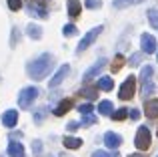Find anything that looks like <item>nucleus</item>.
I'll list each match as a JSON object with an SVG mask.
<instances>
[{"instance_id": "412c9836", "label": "nucleus", "mask_w": 158, "mask_h": 157, "mask_svg": "<svg viewBox=\"0 0 158 157\" xmlns=\"http://www.w3.org/2000/svg\"><path fill=\"white\" fill-rule=\"evenodd\" d=\"M112 103L110 101H100V105H98V113L100 115H112Z\"/></svg>"}, {"instance_id": "a878e982", "label": "nucleus", "mask_w": 158, "mask_h": 157, "mask_svg": "<svg viewBox=\"0 0 158 157\" xmlns=\"http://www.w3.org/2000/svg\"><path fill=\"white\" fill-rule=\"evenodd\" d=\"M148 20L152 28H158V10H148Z\"/></svg>"}, {"instance_id": "4be33fe9", "label": "nucleus", "mask_w": 158, "mask_h": 157, "mask_svg": "<svg viewBox=\"0 0 158 157\" xmlns=\"http://www.w3.org/2000/svg\"><path fill=\"white\" fill-rule=\"evenodd\" d=\"M80 95L92 101V99H96L98 93H96V87H84V89H80Z\"/></svg>"}, {"instance_id": "4468645a", "label": "nucleus", "mask_w": 158, "mask_h": 157, "mask_svg": "<svg viewBox=\"0 0 158 157\" xmlns=\"http://www.w3.org/2000/svg\"><path fill=\"white\" fill-rule=\"evenodd\" d=\"M8 155L10 157H24V147L18 141H10L8 143Z\"/></svg>"}, {"instance_id": "1a4fd4ad", "label": "nucleus", "mask_w": 158, "mask_h": 157, "mask_svg": "<svg viewBox=\"0 0 158 157\" xmlns=\"http://www.w3.org/2000/svg\"><path fill=\"white\" fill-rule=\"evenodd\" d=\"M68 73H70V67H68V65H62V67L56 71V75L50 78V83H48V85H50L52 89H54V87H58V85H60V83L64 81L66 77H68Z\"/></svg>"}, {"instance_id": "f3484780", "label": "nucleus", "mask_w": 158, "mask_h": 157, "mask_svg": "<svg viewBox=\"0 0 158 157\" xmlns=\"http://www.w3.org/2000/svg\"><path fill=\"white\" fill-rule=\"evenodd\" d=\"M26 34L30 36V38L38 40V38H42V28H40L38 24H28L26 26Z\"/></svg>"}, {"instance_id": "f704fd0d", "label": "nucleus", "mask_w": 158, "mask_h": 157, "mask_svg": "<svg viewBox=\"0 0 158 157\" xmlns=\"http://www.w3.org/2000/svg\"><path fill=\"white\" fill-rule=\"evenodd\" d=\"M128 115H130V119H132V121L140 119V111H138V109H130V113H128Z\"/></svg>"}, {"instance_id": "393cba45", "label": "nucleus", "mask_w": 158, "mask_h": 157, "mask_svg": "<svg viewBox=\"0 0 158 157\" xmlns=\"http://www.w3.org/2000/svg\"><path fill=\"white\" fill-rule=\"evenodd\" d=\"M126 115H128L126 109H118V111H112L110 117L114 119V121H122V119H126Z\"/></svg>"}, {"instance_id": "ddd939ff", "label": "nucleus", "mask_w": 158, "mask_h": 157, "mask_svg": "<svg viewBox=\"0 0 158 157\" xmlns=\"http://www.w3.org/2000/svg\"><path fill=\"white\" fill-rule=\"evenodd\" d=\"M26 8H28V14H30V16H38V18H48V12H46V8H44L42 4H34V2H30Z\"/></svg>"}, {"instance_id": "ea45409f", "label": "nucleus", "mask_w": 158, "mask_h": 157, "mask_svg": "<svg viewBox=\"0 0 158 157\" xmlns=\"http://www.w3.org/2000/svg\"><path fill=\"white\" fill-rule=\"evenodd\" d=\"M156 135H158V131H156Z\"/></svg>"}, {"instance_id": "e433bc0d", "label": "nucleus", "mask_w": 158, "mask_h": 157, "mask_svg": "<svg viewBox=\"0 0 158 157\" xmlns=\"http://www.w3.org/2000/svg\"><path fill=\"white\" fill-rule=\"evenodd\" d=\"M16 43H18V32H12V47H16Z\"/></svg>"}, {"instance_id": "c85d7f7f", "label": "nucleus", "mask_w": 158, "mask_h": 157, "mask_svg": "<svg viewBox=\"0 0 158 157\" xmlns=\"http://www.w3.org/2000/svg\"><path fill=\"white\" fill-rule=\"evenodd\" d=\"M92 109H94V107L90 105V103H82V105L78 107V111H80L82 115H88V113H92Z\"/></svg>"}, {"instance_id": "473e14b6", "label": "nucleus", "mask_w": 158, "mask_h": 157, "mask_svg": "<svg viewBox=\"0 0 158 157\" xmlns=\"http://www.w3.org/2000/svg\"><path fill=\"white\" fill-rule=\"evenodd\" d=\"M32 151H34V155H40V153H42V143L34 141V143H32Z\"/></svg>"}, {"instance_id": "f03ea898", "label": "nucleus", "mask_w": 158, "mask_h": 157, "mask_svg": "<svg viewBox=\"0 0 158 157\" xmlns=\"http://www.w3.org/2000/svg\"><path fill=\"white\" fill-rule=\"evenodd\" d=\"M152 75H154V69L150 67V65H146V67L142 69V73H140V83H142V97L146 99L150 93H154V81H152Z\"/></svg>"}, {"instance_id": "cd10ccee", "label": "nucleus", "mask_w": 158, "mask_h": 157, "mask_svg": "<svg viewBox=\"0 0 158 157\" xmlns=\"http://www.w3.org/2000/svg\"><path fill=\"white\" fill-rule=\"evenodd\" d=\"M140 61H142V55H140V52H134V55L130 56V61H128V63H130V67H138Z\"/></svg>"}, {"instance_id": "20e7f679", "label": "nucleus", "mask_w": 158, "mask_h": 157, "mask_svg": "<svg viewBox=\"0 0 158 157\" xmlns=\"http://www.w3.org/2000/svg\"><path fill=\"white\" fill-rule=\"evenodd\" d=\"M134 91H136V78L134 77H128L126 81L122 83V87L118 89V97L122 101H130L134 97Z\"/></svg>"}, {"instance_id": "6ab92c4d", "label": "nucleus", "mask_w": 158, "mask_h": 157, "mask_svg": "<svg viewBox=\"0 0 158 157\" xmlns=\"http://www.w3.org/2000/svg\"><path fill=\"white\" fill-rule=\"evenodd\" d=\"M80 145H82V139H78V137H64V147H68V149H78Z\"/></svg>"}, {"instance_id": "b1692460", "label": "nucleus", "mask_w": 158, "mask_h": 157, "mask_svg": "<svg viewBox=\"0 0 158 157\" xmlns=\"http://www.w3.org/2000/svg\"><path fill=\"white\" fill-rule=\"evenodd\" d=\"M80 125H84V127L96 125V117H94L92 113H88V115H82V123H80Z\"/></svg>"}, {"instance_id": "7ed1b4c3", "label": "nucleus", "mask_w": 158, "mask_h": 157, "mask_svg": "<svg viewBox=\"0 0 158 157\" xmlns=\"http://www.w3.org/2000/svg\"><path fill=\"white\" fill-rule=\"evenodd\" d=\"M38 95H40V91L36 89V87H26V89H22L20 95H18L20 109H28V107H32V103L38 99Z\"/></svg>"}, {"instance_id": "5701e85b", "label": "nucleus", "mask_w": 158, "mask_h": 157, "mask_svg": "<svg viewBox=\"0 0 158 157\" xmlns=\"http://www.w3.org/2000/svg\"><path fill=\"white\" fill-rule=\"evenodd\" d=\"M124 63H126V61H124V56H122V55H116L114 63H112V73H118L120 69L124 67Z\"/></svg>"}, {"instance_id": "dca6fc26", "label": "nucleus", "mask_w": 158, "mask_h": 157, "mask_svg": "<svg viewBox=\"0 0 158 157\" xmlns=\"http://www.w3.org/2000/svg\"><path fill=\"white\" fill-rule=\"evenodd\" d=\"M68 14L72 16V18H76V16H80V10H82V4L78 2V0H68Z\"/></svg>"}, {"instance_id": "2eb2a0df", "label": "nucleus", "mask_w": 158, "mask_h": 157, "mask_svg": "<svg viewBox=\"0 0 158 157\" xmlns=\"http://www.w3.org/2000/svg\"><path fill=\"white\" fill-rule=\"evenodd\" d=\"M70 107H72V99H64V101H60V103H58V107L54 109V115H56V117H62L64 113H68V111H70Z\"/></svg>"}, {"instance_id": "bb28decb", "label": "nucleus", "mask_w": 158, "mask_h": 157, "mask_svg": "<svg viewBox=\"0 0 158 157\" xmlns=\"http://www.w3.org/2000/svg\"><path fill=\"white\" fill-rule=\"evenodd\" d=\"M76 32H78V28L74 26V24H66V26L62 28V34H64V36H74Z\"/></svg>"}, {"instance_id": "aec40b11", "label": "nucleus", "mask_w": 158, "mask_h": 157, "mask_svg": "<svg viewBox=\"0 0 158 157\" xmlns=\"http://www.w3.org/2000/svg\"><path fill=\"white\" fill-rule=\"evenodd\" d=\"M140 2H144V0H114L112 6L114 8H126V6H134V4H140Z\"/></svg>"}, {"instance_id": "6e6552de", "label": "nucleus", "mask_w": 158, "mask_h": 157, "mask_svg": "<svg viewBox=\"0 0 158 157\" xmlns=\"http://www.w3.org/2000/svg\"><path fill=\"white\" fill-rule=\"evenodd\" d=\"M104 67H106V59H98L90 69H86L84 77H82V78H84V83H88V81H92L94 77H98V75L102 73V69H104Z\"/></svg>"}, {"instance_id": "7c9ffc66", "label": "nucleus", "mask_w": 158, "mask_h": 157, "mask_svg": "<svg viewBox=\"0 0 158 157\" xmlns=\"http://www.w3.org/2000/svg\"><path fill=\"white\" fill-rule=\"evenodd\" d=\"M84 6L86 8H100L102 6V0H86Z\"/></svg>"}, {"instance_id": "39448f33", "label": "nucleus", "mask_w": 158, "mask_h": 157, "mask_svg": "<svg viewBox=\"0 0 158 157\" xmlns=\"http://www.w3.org/2000/svg\"><path fill=\"white\" fill-rule=\"evenodd\" d=\"M150 139H152V135H150V129H148V127H140V129H138V133H136L134 145L138 147L140 151H146L148 147H150Z\"/></svg>"}, {"instance_id": "2f4dec72", "label": "nucleus", "mask_w": 158, "mask_h": 157, "mask_svg": "<svg viewBox=\"0 0 158 157\" xmlns=\"http://www.w3.org/2000/svg\"><path fill=\"white\" fill-rule=\"evenodd\" d=\"M8 8H10V10H18V8H22V0H8Z\"/></svg>"}, {"instance_id": "f8f14e48", "label": "nucleus", "mask_w": 158, "mask_h": 157, "mask_svg": "<svg viewBox=\"0 0 158 157\" xmlns=\"http://www.w3.org/2000/svg\"><path fill=\"white\" fill-rule=\"evenodd\" d=\"M16 123H18V113H16L14 109L6 111V113L2 115V125H4V127L12 129V127H16Z\"/></svg>"}, {"instance_id": "c9c22d12", "label": "nucleus", "mask_w": 158, "mask_h": 157, "mask_svg": "<svg viewBox=\"0 0 158 157\" xmlns=\"http://www.w3.org/2000/svg\"><path fill=\"white\" fill-rule=\"evenodd\" d=\"M78 127H80V123H76V121H70L68 125H66V129H68V131H76Z\"/></svg>"}, {"instance_id": "4c0bfd02", "label": "nucleus", "mask_w": 158, "mask_h": 157, "mask_svg": "<svg viewBox=\"0 0 158 157\" xmlns=\"http://www.w3.org/2000/svg\"><path fill=\"white\" fill-rule=\"evenodd\" d=\"M128 157H146V155H142V153H132V155H128Z\"/></svg>"}, {"instance_id": "a211bd4d", "label": "nucleus", "mask_w": 158, "mask_h": 157, "mask_svg": "<svg viewBox=\"0 0 158 157\" xmlns=\"http://www.w3.org/2000/svg\"><path fill=\"white\" fill-rule=\"evenodd\" d=\"M112 87H114V81H112L110 77L98 78V89H102V91H112Z\"/></svg>"}, {"instance_id": "58836bf2", "label": "nucleus", "mask_w": 158, "mask_h": 157, "mask_svg": "<svg viewBox=\"0 0 158 157\" xmlns=\"http://www.w3.org/2000/svg\"><path fill=\"white\" fill-rule=\"evenodd\" d=\"M156 59H158V51H156Z\"/></svg>"}, {"instance_id": "9d476101", "label": "nucleus", "mask_w": 158, "mask_h": 157, "mask_svg": "<svg viewBox=\"0 0 158 157\" xmlns=\"http://www.w3.org/2000/svg\"><path fill=\"white\" fill-rule=\"evenodd\" d=\"M144 115L148 119H158V99H150L144 103Z\"/></svg>"}, {"instance_id": "f257e3e1", "label": "nucleus", "mask_w": 158, "mask_h": 157, "mask_svg": "<svg viewBox=\"0 0 158 157\" xmlns=\"http://www.w3.org/2000/svg\"><path fill=\"white\" fill-rule=\"evenodd\" d=\"M52 67H54V56L48 55V52H44L38 59H34L32 63H28L26 73H28V77L34 78V81H42V78H46L50 75Z\"/></svg>"}, {"instance_id": "9b49d317", "label": "nucleus", "mask_w": 158, "mask_h": 157, "mask_svg": "<svg viewBox=\"0 0 158 157\" xmlns=\"http://www.w3.org/2000/svg\"><path fill=\"white\" fill-rule=\"evenodd\" d=\"M104 143H106V147H110V149H118L120 143H122V137H120L118 133L108 131V133H104Z\"/></svg>"}, {"instance_id": "c756f323", "label": "nucleus", "mask_w": 158, "mask_h": 157, "mask_svg": "<svg viewBox=\"0 0 158 157\" xmlns=\"http://www.w3.org/2000/svg\"><path fill=\"white\" fill-rule=\"evenodd\" d=\"M44 117H46V109H38V111L34 113V121H36V123H42Z\"/></svg>"}, {"instance_id": "0eeeda50", "label": "nucleus", "mask_w": 158, "mask_h": 157, "mask_svg": "<svg viewBox=\"0 0 158 157\" xmlns=\"http://www.w3.org/2000/svg\"><path fill=\"white\" fill-rule=\"evenodd\" d=\"M140 47H142V52L144 55H154L156 52V38L148 32H144L140 36Z\"/></svg>"}, {"instance_id": "72a5a7b5", "label": "nucleus", "mask_w": 158, "mask_h": 157, "mask_svg": "<svg viewBox=\"0 0 158 157\" xmlns=\"http://www.w3.org/2000/svg\"><path fill=\"white\" fill-rule=\"evenodd\" d=\"M92 157H118V153H106V151H94L92 153Z\"/></svg>"}, {"instance_id": "423d86ee", "label": "nucleus", "mask_w": 158, "mask_h": 157, "mask_svg": "<svg viewBox=\"0 0 158 157\" xmlns=\"http://www.w3.org/2000/svg\"><path fill=\"white\" fill-rule=\"evenodd\" d=\"M102 30H104V26H94V28H92L90 32H86V34H84V38H82V40H80V44H78L76 52H84L86 48H88L90 44H92L94 40L98 38V34H100Z\"/></svg>"}]
</instances>
